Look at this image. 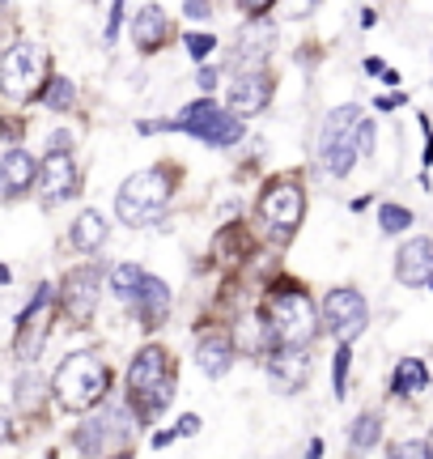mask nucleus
Segmentation results:
<instances>
[{
    "instance_id": "obj_1",
    "label": "nucleus",
    "mask_w": 433,
    "mask_h": 459,
    "mask_svg": "<svg viewBox=\"0 0 433 459\" xmlns=\"http://www.w3.org/2000/svg\"><path fill=\"white\" fill-rule=\"evenodd\" d=\"M140 132H187V136H196L204 145L225 149V145H238L247 128L238 124V115H225L213 99H200L191 102L179 119H170V124H140Z\"/></svg>"
},
{
    "instance_id": "obj_2",
    "label": "nucleus",
    "mask_w": 433,
    "mask_h": 459,
    "mask_svg": "<svg viewBox=\"0 0 433 459\" xmlns=\"http://www.w3.org/2000/svg\"><path fill=\"white\" fill-rule=\"evenodd\" d=\"M128 387H132V404H140V417H157L170 404L174 366H170L162 344H149V349L136 353L132 370H128Z\"/></svg>"
},
{
    "instance_id": "obj_3",
    "label": "nucleus",
    "mask_w": 433,
    "mask_h": 459,
    "mask_svg": "<svg viewBox=\"0 0 433 459\" xmlns=\"http://www.w3.org/2000/svg\"><path fill=\"white\" fill-rule=\"evenodd\" d=\"M106 383H111V370H106V361L98 353H68L64 366L55 370V395L72 412L98 404L106 395Z\"/></svg>"
},
{
    "instance_id": "obj_4",
    "label": "nucleus",
    "mask_w": 433,
    "mask_h": 459,
    "mask_svg": "<svg viewBox=\"0 0 433 459\" xmlns=\"http://www.w3.org/2000/svg\"><path fill=\"white\" fill-rule=\"evenodd\" d=\"M166 204H170V175L162 166H149V170H136L132 179L119 187L115 213L128 226H149V221H162Z\"/></svg>"
},
{
    "instance_id": "obj_5",
    "label": "nucleus",
    "mask_w": 433,
    "mask_h": 459,
    "mask_svg": "<svg viewBox=\"0 0 433 459\" xmlns=\"http://www.w3.org/2000/svg\"><path fill=\"white\" fill-rule=\"evenodd\" d=\"M267 324H272L281 344H306L315 336V302L301 294V290H284V294L272 298Z\"/></svg>"
},
{
    "instance_id": "obj_6",
    "label": "nucleus",
    "mask_w": 433,
    "mask_h": 459,
    "mask_svg": "<svg viewBox=\"0 0 433 459\" xmlns=\"http://www.w3.org/2000/svg\"><path fill=\"white\" fill-rule=\"evenodd\" d=\"M43 68H47V51L38 43H17V48L4 51L0 60V82H4V94L9 99H30L38 82H43Z\"/></svg>"
},
{
    "instance_id": "obj_7",
    "label": "nucleus",
    "mask_w": 433,
    "mask_h": 459,
    "mask_svg": "<svg viewBox=\"0 0 433 459\" xmlns=\"http://www.w3.org/2000/svg\"><path fill=\"white\" fill-rule=\"evenodd\" d=\"M369 324V311H366V298L357 294V290H332V294L323 298V328L332 332L340 344H352Z\"/></svg>"
},
{
    "instance_id": "obj_8",
    "label": "nucleus",
    "mask_w": 433,
    "mask_h": 459,
    "mask_svg": "<svg viewBox=\"0 0 433 459\" xmlns=\"http://www.w3.org/2000/svg\"><path fill=\"white\" fill-rule=\"evenodd\" d=\"M259 213H264V221H272L276 230L293 234V230L301 226V213H306V192H301L293 179L272 183L264 192V200H259Z\"/></svg>"
},
{
    "instance_id": "obj_9",
    "label": "nucleus",
    "mask_w": 433,
    "mask_h": 459,
    "mask_svg": "<svg viewBox=\"0 0 433 459\" xmlns=\"http://www.w3.org/2000/svg\"><path fill=\"white\" fill-rule=\"evenodd\" d=\"M47 302H51V285H38L30 298V307L17 319V341H13L17 361H34L38 349H43V341H47Z\"/></svg>"
},
{
    "instance_id": "obj_10",
    "label": "nucleus",
    "mask_w": 433,
    "mask_h": 459,
    "mask_svg": "<svg viewBox=\"0 0 433 459\" xmlns=\"http://www.w3.org/2000/svg\"><path fill=\"white\" fill-rule=\"evenodd\" d=\"M60 290H64L60 302H64L68 319H72V324H89V319H94V307H98V290H102L98 268H72Z\"/></svg>"
},
{
    "instance_id": "obj_11",
    "label": "nucleus",
    "mask_w": 433,
    "mask_h": 459,
    "mask_svg": "<svg viewBox=\"0 0 433 459\" xmlns=\"http://www.w3.org/2000/svg\"><path fill=\"white\" fill-rule=\"evenodd\" d=\"M267 99H272V77H267L264 68H247L230 85V115H238V119L259 115L267 107Z\"/></svg>"
},
{
    "instance_id": "obj_12",
    "label": "nucleus",
    "mask_w": 433,
    "mask_h": 459,
    "mask_svg": "<svg viewBox=\"0 0 433 459\" xmlns=\"http://www.w3.org/2000/svg\"><path fill=\"white\" fill-rule=\"evenodd\" d=\"M267 375L281 392H298L301 383H310V353L306 344H281L276 353H267Z\"/></svg>"
},
{
    "instance_id": "obj_13",
    "label": "nucleus",
    "mask_w": 433,
    "mask_h": 459,
    "mask_svg": "<svg viewBox=\"0 0 433 459\" xmlns=\"http://www.w3.org/2000/svg\"><path fill=\"white\" fill-rule=\"evenodd\" d=\"M395 281L400 285H433V238H408L395 255Z\"/></svg>"
},
{
    "instance_id": "obj_14",
    "label": "nucleus",
    "mask_w": 433,
    "mask_h": 459,
    "mask_svg": "<svg viewBox=\"0 0 433 459\" xmlns=\"http://www.w3.org/2000/svg\"><path fill=\"white\" fill-rule=\"evenodd\" d=\"M132 421L123 417V409H106L102 417H94V421H85L81 429H77V446H81L85 455H102V446L111 443L115 434H132Z\"/></svg>"
},
{
    "instance_id": "obj_15",
    "label": "nucleus",
    "mask_w": 433,
    "mask_h": 459,
    "mask_svg": "<svg viewBox=\"0 0 433 459\" xmlns=\"http://www.w3.org/2000/svg\"><path fill=\"white\" fill-rule=\"evenodd\" d=\"M38 187H43V200H64V196H77V166L68 153H47V162L38 170Z\"/></svg>"
},
{
    "instance_id": "obj_16",
    "label": "nucleus",
    "mask_w": 433,
    "mask_h": 459,
    "mask_svg": "<svg viewBox=\"0 0 433 459\" xmlns=\"http://www.w3.org/2000/svg\"><path fill=\"white\" fill-rule=\"evenodd\" d=\"M357 128H361V107H335L332 115H327V124H323V136H318V153L323 158H332L340 145H349V141H357Z\"/></svg>"
},
{
    "instance_id": "obj_17",
    "label": "nucleus",
    "mask_w": 433,
    "mask_h": 459,
    "mask_svg": "<svg viewBox=\"0 0 433 459\" xmlns=\"http://www.w3.org/2000/svg\"><path fill=\"white\" fill-rule=\"evenodd\" d=\"M38 170H43V166H34V158L26 149H9V153L0 158V175H4V192H9V196L30 192L34 179H38Z\"/></svg>"
},
{
    "instance_id": "obj_18",
    "label": "nucleus",
    "mask_w": 433,
    "mask_h": 459,
    "mask_svg": "<svg viewBox=\"0 0 433 459\" xmlns=\"http://www.w3.org/2000/svg\"><path fill=\"white\" fill-rule=\"evenodd\" d=\"M272 43H276V26L272 22H247L242 34H238V60L242 65H264L272 56Z\"/></svg>"
},
{
    "instance_id": "obj_19",
    "label": "nucleus",
    "mask_w": 433,
    "mask_h": 459,
    "mask_svg": "<svg viewBox=\"0 0 433 459\" xmlns=\"http://www.w3.org/2000/svg\"><path fill=\"white\" fill-rule=\"evenodd\" d=\"M132 39H136V48H140V51L162 48V43L170 39V22H166V13H162L157 4H145V9H136Z\"/></svg>"
},
{
    "instance_id": "obj_20",
    "label": "nucleus",
    "mask_w": 433,
    "mask_h": 459,
    "mask_svg": "<svg viewBox=\"0 0 433 459\" xmlns=\"http://www.w3.org/2000/svg\"><path fill=\"white\" fill-rule=\"evenodd\" d=\"M136 311H140V319H145L149 328H157V324H162V319L170 315V290H166V281L145 277L140 294H136Z\"/></svg>"
},
{
    "instance_id": "obj_21",
    "label": "nucleus",
    "mask_w": 433,
    "mask_h": 459,
    "mask_svg": "<svg viewBox=\"0 0 433 459\" xmlns=\"http://www.w3.org/2000/svg\"><path fill=\"white\" fill-rule=\"evenodd\" d=\"M200 370L208 378H221L225 370L233 366V341H225V336H204L200 341Z\"/></svg>"
},
{
    "instance_id": "obj_22",
    "label": "nucleus",
    "mask_w": 433,
    "mask_h": 459,
    "mask_svg": "<svg viewBox=\"0 0 433 459\" xmlns=\"http://www.w3.org/2000/svg\"><path fill=\"white\" fill-rule=\"evenodd\" d=\"M102 243H106V221H102V213L85 209V213L72 221V247H77V251H98Z\"/></svg>"
},
{
    "instance_id": "obj_23",
    "label": "nucleus",
    "mask_w": 433,
    "mask_h": 459,
    "mask_svg": "<svg viewBox=\"0 0 433 459\" xmlns=\"http://www.w3.org/2000/svg\"><path fill=\"white\" fill-rule=\"evenodd\" d=\"M425 383H429V370H425V361H417V358H403L400 366H395V378H391L395 395H417V392H425Z\"/></svg>"
},
{
    "instance_id": "obj_24",
    "label": "nucleus",
    "mask_w": 433,
    "mask_h": 459,
    "mask_svg": "<svg viewBox=\"0 0 433 459\" xmlns=\"http://www.w3.org/2000/svg\"><path fill=\"white\" fill-rule=\"evenodd\" d=\"M378 434H383V417L378 412H361L352 421V451H369V446L378 443Z\"/></svg>"
},
{
    "instance_id": "obj_25",
    "label": "nucleus",
    "mask_w": 433,
    "mask_h": 459,
    "mask_svg": "<svg viewBox=\"0 0 433 459\" xmlns=\"http://www.w3.org/2000/svg\"><path fill=\"white\" fill-rule=\"evenodd\" d=\"M145 277H149V273H140L136 264H119L115 273H111V290H115L119 298H136L140 285H145Z\"/></svg>"
},
{
    "instance_id": "obj_26",
    "label": "nucleus",
    "mask_w": 433,
    "mask_h": 459,
    "mask_svg": "<svg viewBox=\"0 0 433 459\" xmlns=\"http://www.w3.org/2000/svg\"><path fill=\"white\" fill-rule=\"evenodd\" d=\"M43 102H47L51 111H68V107L77 102V85L68 82V77H55V82L43 90Z\"/></svg>"
},
{
    "instance_id": "obj_27",
    "label": "nucleus",
    "mask_w": 433,
    "mask_h": 459,
    "mask_svg": "<svg viewBox=\"0 0 433 459\" xmlns=\"http://www.w3.org/2000/svg\"><path fill=\"white\" fill-rule=\"evenodd\" d=\"M13 392H17V409H34V404H38V392H43V383H38L34 370H21L17 383H13Z\"/></svg>"
},
{
    "instance_id": "obj_28",
    "label": "nucleus",
    "mask_w": 433,
    "mask_h": 459,
    "mask_svg": "<svg viewBox=\"0 0 433 459\" xmlns=\"http://www.w3.org/2000/svg\"><path fill=\"white\" fill-rule=\"evenodd\" d=\"M378 226H383V234H403V230L412 226V213L403 204H383L378 209Z\"/></svg>"
},
{
    "instance_id": "obj_29",
    "label": "nucleus",
    "mask_w": 433,
    "mask_h": 459,
    "mask_svg": "<svg viewBox=\"0 0 433 459\" xmlns=\"http://www.w3.org/2000/svg\"><path fill=\"white\" fill-rule=\"evenodd\" d=\"M349 361H352L349 344H340V349H335V358H332V387H335V395H344V387H349Z\"/></svg>"
},
{
    "instance_id": "obj_30",
    "label": "nucleus",
    "mask_w": 433,
    "mask_h": 459,
    "mask_svg": "<svg viewBox=\"0 0 433 459\" xmlns=\"http://www.w3.org/2000/svg\"><path fill=\"white\" fill-rule=\"evenodd\" d=\"M213 48H216V39H213V34H187V51H191L196 60H204V56H213Z\"/></svg>"
},
{
    "instance_id": "obj_31",
    "label": "nucleus",
    "mask_w": 433,
    "mask_h": 459,
    "mask_svg": "<svg viewBox=\"0 0 433 459\" xmlns=\"http://www.w3.org/2000/svg\"><path fill=\"white\" fill-rule=\"evenodd\" d=\"M391 459H433V451L425 443H400L391 451Z\"/></svg>"
},
{
    "instance_id": "obj_32",
    "label": "nucleus",
    "mask_w": 433,
    "mask_h": 459,
    "mask_svg": "<svg viewBox=\"0 0 433 459\" xmlns=\"http://www.w3.org/2000/svg\"><path fill=\"white\" fill-rule=\"evenodd\" d=\"M357 149H361V158L374 149V124H366V119H361V128H357Z\"/></svg>"
},
{
    "instance_id": "obj_33",
    "label": "nucleus",
    "mask_w": 433,
    "mask_h": 459,
    "mask_svg": "<svg viewBox=\"0 0 433 459\" xmlns=\"http://www.w3.org/2000/svg\"><path fill=\"white\" fill-rule=\"evenodd\" d=\"M179 438H191V434H200V417L196 412H187V417H179Z\"/></svg>"
},
{
    "instance_id": "obj_34",
    "label": "nucleus",
    "mask_w": 433,
    "mask_h": 459,
    "mask_svg": "<svg viewBox=\"0 0 433 459\" xmlns=\"http://www.w3.org/2000/svg\"><path fill=\"white\" fill-rule=\"evenodd\" d=\"M119 17H123V4H111V22H106V39H115V30H119Z\"/></svg>"
},
{
    "instance_id": "obj_35",
    "label": "nucleus",
    "mask_w": 433,
    "mask_h": 459,
    "mask_svg": "<svg viewBox=\"0 0 433 459\" xmlns=\"http://www.w3.org/2000/svg\"><path fill=\"white\" fill-rule=\"evenodd\" d=\"M183 13H187V17H208V4H200V0H187Z\"/></svg>"
},
{
    "instance_id": "obj_36",
    "label": "nucleus",
    "mask_w": 433,
    "mask_h": 459,
    "mask_svg": "<svg viewBox=\"0 0 433 459\" xmlns=\"http://www.w3.org/2000/svg\"><path fill=\"white\" fill-rule=\"evenodd\" d=\"M64 145H72V136L68 132H51V153H60Z\"/></svg>"
},
{
    "instance_id": "obj_37",
    "label": "nucleus",
    "mask_w": 433,
    "mask_h": 459,
    "mask_svg": "<svg viewBox=\"0 0 433 459\" xmlns=\"http://www.w3.org/2000/svg\"><path fill=\"white\" fill-rule=\"evenodd\" d=\"M196 82H200V90H213V85H216V68H200V77H196Z\"/></svg>"
},
{
    "instance_id": "obj_38",
    "label": "nucleus",
    "mask_w": 433,
    "mask_h": 459,
    "mask_svg": "<svg viewBox=\"0 0 433 459\" xmlns=\"http://www.w3.org/2000/svg\"><path fill=\"white\" fill-rule=\"evenodd\" d=\"M115 459H132V455H115Z\"/></svg>"
},
{
    "instance_id": "obj_39",
    "label": "nucleus",
    "mask_w": 433,
    "mask_h": 459,
    "mask_svg": "<svg viewBox=\"0 0 433 459\" xmlns=\"http://www.w3.org/2000/svg\"><path fill=\"white\" fill-rule=\"evenodd\" d=\"M429 451H433V434H429Z\"/></svg>"
}]
</instances>
